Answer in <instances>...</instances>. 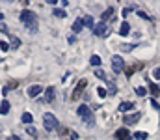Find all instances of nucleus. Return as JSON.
<instances>
[{
    "label": "nucleus",
    "mask_w": 160,
    "mask_h": 140,
    "mask_svg": "<svg viewBox=\"0 0 160 140\" xmlns=\"http://www.w3.org/2000/svg\"><path fill=\"white\" fill-rule=\"evenodd\" d=\"M21 23L26 24V28H28L30 32H36V30H38V19H36V13H32L30 9L21 11Z\"/></svg>",
    "instance_id": "obj_1"
},
{
    "label": "nucleus",
    "mask_w": 160,
    "mask_h": 140,
    "mask_svg": "<svg viewBox=\"0 0 160 140\" xmlns=\"http://www.w3.org/2000/svg\"><path fill=\"white\" fill-rule=\"evenodd\" d=\"M77 112H78L80 120H84V123H86L88 127H91V125H93V112H91V108H89L88 105H80Z\"/></svg>",
    "instance_id": "obj_2"
},
{
    "label": "nucleus",
    "mask_w": 160,
    "mask_h": 140,
    "mask_svg": "<svg viewBox=\"0 0 160 140\" xmlns=\"http://www.w3.org/2000/svg\"><path fill=\"white\" fill-rule=\"evenodd\" d=\"M43 125H45V129H47L48 133L56 131V129H58V120H56V116L50 114V112H47V114L43 116Z\"/></svg>",
    "instance_id": "obj_3"
},
{
    "label": "nucleus",
    "mask_w": 160,
    "mask_h": 140,
    "mask_svg": "<svg viewBox=\"0 0 160 140\" xmlns=\"http://www.w3.org/2000/svg\"><path fill=\"white\" fill-rule=\"evenodd\" d=\"M93 34H95V36H99V38H106V36L110 34V28H108V24H106V23H99V24H95V26H93Z\"/></svg>",
    "instance_id": "obj_4"
},
{
    "label": "nucleus",
    "mask_w": 160,
    "mask_h": 140,
    "mask_svg": "<svg viewBox=\"0 0 160 140\" xmlns=\"http://www.w3.org/2000/svg\"><path fill=\"white\" fill-rule=\"evenodd\" d=\"M123 67H125V60H123L121 56H114V58H112V69H114L116 73H121Z\"/></svg>",
    "instance_id": "obj_5"
},
{
    "label": "nucleus",
    "mask_w": 160,
    "mask_h": 140,
    "mask_svg": "<svg viewBox=\"0 0 160 140\" xmlns=\"http://www.w3.org/2000/svg\"><path fill=\"white\" fill-rule=\"evenodd\" d=\"M86 86H88V80H86V79H82V80H80L78 84H77L75 92H73V99H78V97H80V93L84 92V88H86Z\"/></svg>",
    "instance_id": "obj_6"
},
{
    "label": "nucleus",
    "mask_w": 160,
    "mask_h": 140,
    "mask_svg": "<svg viewBox=\"0 0 160 140\" xmlns=\"http://www.w3.org/2000/svg\"><path fill=\"white\" fill-rule=\"evenodd\" d=\"M116 138L118 140H132V137H130V133L127 131V127H121V129L116 131Z\"/></svg>",
    "instance_id": "obj_7"
},
{
    "label": "nucleus",
    "mask_w": 160,
    "mask_h": 140,
    "mask_svg": "<svg viewBox=\"0 0 160 140\" xmlns=\"http://www.w3.org/2000/svg\"><path fill=\"white\" fill-rule=\"evenodd\" d=\"M138 120H140V112H134V114H127V116H125V125H134Z\"/></svg>",
    "instance_id": "obj_8"
},
{
    "label": "nucleus",
    "mask_w": 160,
    "mask_h": 140,
    "mask_svg": "<svg viewBox=\"0 0 160 140\" xmlns=\"http://www.w3.org/2000/svg\"><path fill=\"white\" fill-rule=\"evenodd\" d=\"M41 92H43V88H41L39 84H32V86L28 88V95H30V97H38Z\"/></svg>",
    "instance_id": "obj_9"
},
{
    "label": "nucleus",
    "mask_w": 160,
    "mask_h": 140,
    "mask_svg": "<svg viewBox=\"0 0 160 140\" xmlns=\"http://www.w3.org/2000/svg\"><path fill=\"white\" fill-rule=\"evenodd\" d=\"M132 108H134V103H132V101H123L119 105L121 112H128V110H132Z\"/></svg>",
    "instance_id": "obj_10"
},
{
    "label": "nucleus",
    "mask_w": 160,
    "mask_h": 140,
    "mask_svg": "<svg viewBox=\"0 0 160 140\" xmlns=\"http://www.w3.org/2000/svg\"><path fill=\"white\" fill-rule=\"evenodd\" d=\"M114 11H116L114 8H108V9H104V13H102V23H106L108 19L112 21V19H114Z\"/></svg>",
    "instance_id": "obj_11"
},
{
    "label": "nucleus",
    "mask_w": 160,
    "mask_h": 140,
    "mask_svg": "<svg viewBox=\"0 0 160 140\" xmlns=\"http://www.w3.org/2000/svg\"><path fill=\"white\" fill-rule=\"evenodd\" d=\"M82 28H84V21H82V19H77V21L73 23V32H75V34H78Z\"/></svg>",
    "instance_id": "obj_12"
},
{
    "label": "nucleus",
    "mask_w": 160,
    "mask_h": 140,
    "mask_svg": "<svg viewBox=\"0 0 160 140\" xmlns=\"http://www.w3.org/2000/svg\"><path fill=\"white\" fill-rule=\"evenodd\" d=\"M119 34H121V36H128V34H130V24H128L127 21H125V23L121 24V28H119Z\"/></svg>",
    "instance_id": "obj_13"
},
{
    "label": "nucleus",
    "mask_w": 160,
    "mask_h": 140,
    "mask_svg": "<svg viewBox=\"0 0 160 140\" xmlns=\"http://www.w3.org/2000/svg\"><path fill=\"white\" fill-rule=\"evenodd\" d=\"M142 67H143V64H134V65H132V67H128L125 73H127V77H130V75H132L136 69H142Z\"/></svg>",
    "instance_id": "obj_14"
},
{
    "label": "nucleus",
    "mask_w": 160,
    "mask_h": 140,
    "mask_svg": "<svg viewBox=\"0 0 160 140\" xmlns=\"http://www.w3.org/2000/svg\"><path fill=\"white\" fill-rule=\"evenodd\" d=\"M26 133H28L30 137H34V138H38V137H39L38 129H36V127H32V125H28V127H26Z\"/></svg>",
    "instance_id": "obj_15"
},
{
    "label": "nucleus",
    "mask_w": 160,
    "mask_h": 140,
    "mask_svg": "<svg viewBox=\"0 0 160 140\" xmlns=\"http://www.w3.org/2000/svg\"><path fill=\"white\" fill-rule=\"evenodd\" d=\"M149 92H151L153 95H155V97H157V95L160 93V88L157 86V84H155V82H149Z\"/></svg>",
    "instance_id": "obj_16"
},
{
    "label": "nucleus",
    "mask_w": 160,
    "mask_h": 140,
    "mask_svg": "<svg viewBox=\"0 0 160 140\" xmlns=\"http://www.w3.org/2000/svg\"><path fill=\"white\" fill-rule=\"evenodd\" d=\"M15 86H17V82H15V80H13V82H9V84H6V86L2 88V93L6 95L8 92H11V88H15Z\"/></svg>",
    "instance_id": "obj_17"
},
{
    "label": "nucleus",
    "mask_w": 160,
    "mask_h": 140,
    "mask_svg": "<svg viewBox=\"0 0 160 140\" xmlns=\"http://www.w3.org/2000/svg\"><path fill=\"white\" fill-rule=\"evenodd\" d=\"M8 112H9V103L4 101V103L0 105V114H8Z\"/></svg>",
    "instance_id": "obj_18"
},
{
    "label": "nucleus",
    "mask_w": 160,
    "mask_h": 140,
    "mask_svg": "<svg viewBox=\"0 0 160 140\" xmlns=\"http://www.w3.org/2000/svg\"><path fill=\"white\" fill-rule=\"evenodd\" d=\"M9 47L19 49V47H21V39H19V38H15V36H11V43H9Z\"/></svg>",
    "instance_id": "obj_19"
},
{
    "label": "nucleus",
    "mask_w": 160,
    "mask_h": 140,
    "mask_svg": "<svg viewBox=\"0 0 160 140\" xmlns=\"http://www.w3.org/2000/svg\"><path fill=\"white\" fill-rule=\"evenodd\" d=\"M54 99V88H47V95H45V101H52Z\"/></svg>",
    "instance_id": "obj_20"
},
{
    "label": "nucleus",
    "mask_w": 160,
    "mask_h": 140,
    "mask_svg": "<svg viewBox=\"0 0 160 140\" xmlns=\"http://www.w3.org/2000/svg\"><path fill=\"white\" fill-rule=\"evenodd\" d=\"M134 138L136 140H145L147 138V133H145V131H138V133H134Z\"/></svg>",
    "instance_id": "obj_21"
},
{
    "label": "nucleus",
    "mask_w": 160,
    "mask_h": 140,
    "mask_svg": "<svg viewBox=\"0 0 160 140\" xmlns=\"http://www.w3.org/2000/svg\"><path fill=\"white\" fill-rule=\"evenodd\" d=\"M82 21H84V24H86V26H89V28H91V30H93V26H95V24H93V19H91V17H89V15H88V17H84V19H82Z\"/></svg>",
    "instance_id": "obj_22"
},
{
    "label": "nucleus",
    "mask_w": 160,
    "mask_h": 140,
    "mask_svg": "<svg viewBox=\"0 0 160 140\" xmlns=\"http://www.w3.org/2000/svg\"><path fill=\"white\" fill-rule=\"evenodd\" d=\"M89 62H91V65H101V56H97V54H93V56L89 58Z\"/></svg>",
    "instance_id": "obj_23"
},
{
    "label": "nucleus",
    "mask_w": 160,
    "mask_h": 140,
    "mask_svg": "<svg viewBox=\"0 0 160 140\" xmlns=\"http://www.w3.org/2000/svg\"><path fill=\"white\" fill-rule=\"evenodd\" d=\"M22 122L30 125V123H32V114H30V112H24V114H22Z\"/></svg>",
    "instance_id": "obj_24"
},
{
    "label": "nucleus",
    "mask_w": 160,
    "mask_h": 140,
    "mask_svg": "<svg viewBox=\"0 0 160 140\" xmlns=\"http://www.w3.org/2000/svg\"><path fill=\"white\" fill-rule=\"evenodd\" d=\"M54 15H56L58 19H63V17H67V13H65L63 9H54Z\"/></svg>",
    "instance_id": "obj_25"
},
{
    "label": "nucleus",
    "mask_w": 160,
    "mask_h": 140,
    "mask_svg": "<svg viewBox=\"0 0 160 140\" xmlns=\"http://www.w3.org/2000/svg\"><path fill=\"white\" fill-rule=\"evenodd\" d=\"M121 49H123L125 52H128V50H132V49H136V43H128V45H121Z\"/></svg>",
    "instance_id": "obj_26"
},
{
    "label": "nucleus",
    "mask_w": 160,
    "mask_h": 140,
    "mask_svg": "<svg viewBox=\"0 0 160 140\" xmlns=\"http://www.w3.org/2000/svg\"><path fill=\"white\" fill-rule=\"evenodd\" d=\"M95 75H97V79H101V80H104V79H106V75H104V71H102V69H97V71H95Z\"/></svg>",
    "instance_id": "obj_27"
},
{
    "label": "nucleus",
    "mask_w": 160,
    "mask_h": 140,
    "mask_svg": "<svg viewBox=\"0 0 160 140\" xmlns=\"http://www.w3.org/2000/svg\"><path fill=\"white\" fill-rule=\"evenodd\" d=\"M136 93H138V95H140V97H143V95H145V93H147V90H145V88H143V86H138V88H136Z\"/></svg>",
    "instance_id": "obj_28"
},
{
    "label": "nucleus",
    "mask_w": 160,
    "mask_h": 140,
    "mask_svg": "<svg viewBox=\"0 0 160 140\" xmlns=\"http://www.w3.org/2000/svg\"><path fill=\"white\" fill-rule=\"evenodd\" d=\"M0 49L2 50H9V43L8 41H0Z\"/></svg>",
    "instance_id": "obj_29"
},
{
    "label": "nucleus",
    "mask_w": 160,
    "mask_h": 140,
    "mask_svg": "<svg viewBox=\"0 0 160 140\" xmlns=\"http://www.w3.org/2000/svg\"><path fill=\"white\" fill-rule=\"evenodd\" d=\"M138 15H140L142 19H145V21H151V17H149V15H147L145 11H138Z\"/></svg>",
    "instance_id": "obj_30"
},
{
    "label": "nucleus",
    "mask_w": 160,
    "mask_h": 140,
    "mask_svg": "<svg viewBox=\"0 0 160 140\" xmlns=\"http://www.w3.org/2000/svg\"><path fill=\"white\" fill-rule=\"evenodd\" d=\"M97 93H99V97H106V90H104V88H97Z\"/></svg>",
    "instance_id": "obj_31"
},
{
    "label": "nucleus",
    "mask_w": 160,
    "mask_h": 140,
    "mask_svg": "<svg viewBox=\"0 0 160 140\" xmlns=\"http://www.w3.org/2000/svg\"><path fill=\"white\" fill-rule=\"evenodd\" d=\"M151 106H153L155 110H160V105L157 103V101H155V99H151Z\"/></svg>",
    "instance_id": "obj_32"
},
{
    "label": "nucleus",
    "mask_w": 160,
    "mask_h": 140,
    "mask_svg": "<svg viewBox=\"0 0 160 140\" xmlns=\"http://www.w3.org/2000/svg\"><path fill=\"white\" fill-rule=\"evenodd\" d=\"M153 75H155V79H157V80H160V67H157V69L153 71Z\"/></svg>",
    "instance_id": "obj_33"
},
{
    "label": "nucleus",
    "mask_w": 160,
    "mask_h": 140,
    "mask_svg": "<svg viewBox=\"0 0 160 140\" xmlns=\"http://www.w3.org/2000/svg\"><path fill=\"white\" fill-rule=\"evenodd\" d=\"M114 93H118V88H116V84H110V95H114Z\"/></svg>",
    "instance_id": "obj_34"
},
{
    "label": "nucleus",
    "mask_w": 160,
    "mask_h": 140,
    "mask_svg": "<svg viewBox=\"0 0 160 140\" xmlns=\"http://www.w3.org/2000/svg\"><path fill=\"white\" fill-rule=\"evenodd\" d=\"M0 32H4V34H8V26H6V24H0Z\"/></svg>",
    "instance_id": "obj_35"
},
{
    "label": "nucleus",
    "mask_w": 160,
    "mask_h": 140,
    "mask_svg": "<svg viewBox=\"0 0 160 140\" xmlns=\"http://www.w3.org/2000/svg\"><path fill=\"white\" fill-rule=\"evenodd\" d=\"M128 11H130V8H125V9H123V17H127V15H128Z\"/></svg>",
    "instance_id": "obj_36"
},
{
    "label": "nucleus",
    "mask_w": 160,
    "mask_h": 140,
    "mask_svg": "<svg viewBox=\"0 0 160 140\" xmlns=\"http://www.w3.org/2000/svg\"><path fill=\"white\" fill-rule=\"evenodd\" d=\"M9 140H22V138H19V137H9Z\"/></svg>",
    "instance_id": "obj_37"
}]
</instances>
